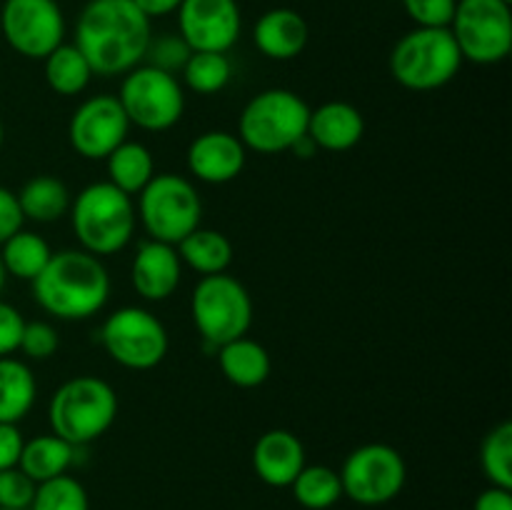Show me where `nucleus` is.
<instances>
[{
  "label": "nucleus",
  "mask_w": 512,
  "mask_h": 510,
  "mask_svg": "<svg viewBox=\"0 0 512 510\" xmlns=\"http://www.w3.org/2000/svg\"><path fill=\"white\" fill-rule=\"evenodd\" d=\"M18 205L25 220L33 223H55L70 213V190L55 175H35L20 188Z\"/></svg>",
  "instance_id": "22"
},
{
  "label": "nucleus",
  "mask_w": 512,
  "mask_h": 510,
  "mask_svg": "<svg viewBox=\"0 0 512 510\" xmlns=\"http://www.w3.org/2000/svg\"><path fill=\"white\" fill-rule=\"evenodd\" d=\"M5 278H8V273H5V268H3V260H0V293H3Z\"/></svg>",
  "instance_id": "43"
},
{
  "label": "nucleus",
  "mask_w": 512,
  "mask_h": 510,
  "mask_svg": "<svg viewBox=\"0 0 512 510\" xmlns=\"http://www.w3.org/2000/svg\"><path fill=\"white\" fill-rule=\"evenodd\" d=\"M180 278H183V260L175 245L160 243V240L140 243L133 268H130V283L140 298L150 303H163L178 290Z\"/></svg>",
  "instance_id": "17"
},
{
  "label": "nucleus",
  "mask_w": 512,
  "mask_h": 510,
  "mask_svg": "<svg viewBox=\"0 0 512 510\" xmlns=\"http://www.w3.org/2000/svg\"><path fill=\"white\" fill-rule=\"evenodd\" d=\"M130 120L115 95H93L75 108L68 138L75 153L85 160H105L128 140Z\"/></svg>",
  "instance_id": "14"
},
{
  "label": "nucleus",
  "mask_w": 512,
  "mask_h": 510,
  "mask_svg": "<svg viewBox=\"0 0 512 510\" xmlns=\"http://www.w3.org/2000/svg\"><path fill=\"white\" fill-rule=\"evenodd\" d=\"M108 165V183L123 190L125 195H138L155 175V160L148 145L138 140H125L105 158Z\"/></svg>",
  "instance_id": "26"
},
{
  "label": "nucleus",
  "mask_w": 512,
  "mask_h": 510,
  "mask_svg": "<svg viewBox=\"0 0 512 510\" xmlns=\"http://www.w3.org/2000/svg\"><path fill=\"white\" fill-rule=\"evenodd\" d=\"M23 213H20L18 195L0 185V245L23 228Z\"/></svg>",
  "instance_id": "38"
},
{
  "label": "nucleus",
  "mask_w": 512,
  "mask_h": 510,
  "mask_svg": "<svg viewBox=\"0 0 512 510\" xmlns=\"http://www.w3.org/2000/svg\"><path fill=\"white\" fill-rule=\"evenodd\" d=\"M45 83L53 93L70 98V95H80L93 80V70H90L85 55L75 48V43H63L43 60Z\"/></svg>",
  "instance_id": "28"
},
{
  "label": "nucleus",
  "mask_w": 512,
  "mask_h": 510,
  "mask_svg": "<svg viewBox=\"0 0 512 510\" xmlns=\"http://www.w3.org/2000/svg\"><path fill=\"white\" fill-rule=\"evenodd\" d=\"M175 250L180 260L200 275L225 273L233 263V243L228 235L213 228H195L175 245Z\"/></svg>",
  "instance_id": "25"
},
{
  "label": "nucleus",
  "mask_w": 512,
  "mask_h": 510,
  "mask_svg": "<svg viewBox=\"0 0 512 510\" xmlns=\"http://www.w3.org/2000/svg\"><path fill=\"white\" fill-rule=\"evenodd\" d=\"M178 33L193 53H228L243 33L238 0H183Z\"/></svg>",
  "instance_id": "15"
},
{
  "label": "nucleus",
  "mask_w": 512,
  "mask_h": 510,
  "mask_svg": "<svg viewBox=\"0 0 512 510\" xmlns=\"http://www.w3.org/2000/svg\"><path fill=\"white\" fill-rule=\"evenodd\" d=\"M463 60L475 65L503 63L512 50V10L508 0H458L453 23Z\"/></svg>",
  "instance_id": "10"
},
{
  "label": "nucleus",
  "mask_w": 512,
  "mask_h": 510,
  "mask_svg": "<svg viewBox=\"0 0 512 510\" xmlns=\"http://www.w3.org/2000/svg\"><path fill=\"white\" fill-rule=\"evenodd\" d=\"M450 28H413L395 43L390 70L403 88L428 93L448 85L463 68Z\"/></svg>",
  "instance_id": "6"
},
{
  "label": "nucleus",
  "mask_w": 512,
  "mask_h": 510,
  "mask_svg": "<svg viewBox=\"0 0 512 510\" xmlns=\"http://www.w3.org/2000/svg\"><path fill=\"white\" fill-rule=\"evenodd\" d=\"M50 258H53L50 243L43 235L33 233V230L20 228L18 233L10 235L0 245V260H3L5 273L18 280H28V283H33L43 273Z\"/></svg>",
  "instance_id": "27"
},
{
  "label": "nucleus",
  "mask_w": 512,
  "mask_h": 510,
  "mask_svg": "<svg viewBox=\"0 0 512 510\" xmlns=\"http://www.w3.org/2000/svg\"><path fill=\"white\" fill-rule=\"evenodd\" d=\"M308 135L318 150L330 153H345L353 150L365 135V118L353 103L345 100H330L310 110Z\"/></svg>",
  "instance_id": "20"
},
{
  "label": "nucleus",
  "mask_w": 512,
  "mask_h": 510,
  "mask_svg": "<svg viewBox=\"0 0 512 510\" xmlns=\"http://www.w3.org/2000/svg\"><path fill=\"white\" fill-rule=\"evenodd\" d=\"M408 478L405 460L393 445L368 443L355 448L345 458L343 470H340V483H343V495H348L353 503L385 505L400 495Z\"/></svg>",
  "instance_id": "12"
},
{
  "label": "nucleus",
  "mask_w": 512,
  "mask_h": 510,
  "mask_svg": "<svg viewBox=\"0 0 512 510\" xmlns=\"http://www.w3.org/2000/svg\"><path fill=\"white\" fill-rule=\"evenodd\" d=\"M190 55H193V50L180 38V33H163L150 38L143 63L150 65V68L163 70V73L175 75L185 68Z\"/></svg>",
  "instance_id": "33"
},
{
  "label": "nucleus",
  "mask_w": 512,
  "mask_h": 510,
  "mask_svg": "<svg viewBox=\"0 0 512 510\" xmlns=\"http://www.w3.org/2000/svg\"><path fill=\"white\" fill-rule=\"evenodd\" d=\"M38 485L15 465V468L0 470V508L28 510Z\"/></svg>",
  "instance_id": "36"
},
{
  "label": "nucleus",
  "mask_w": 512,
  "mask_h": 510,
  "mask_svg": "<svg viewBox=\"0 0 512 510\" xmlns=\"http://www.w3.org/2000/svg\"><path fill=\"white\" fill-rule=\"evenodd\" d=\"M305 468V448L290 430L273 428L253 445V470L270 488H290Z\"/></svg>",
  "instance_id": "18"
},
{
  "label": "nucleus",
  "mask_w": 512,
  "mask_h": 510,
  "mask_svg": "<svg viewBox=\"0 0 512 510\" xmlns=\"http://www.w3.org/2000/svg\"><path fill=\"white\" fill-rule=\"evenodd\" d=\"M253 40L268 60H293L308 48V20L293 8H270L255 23Z\"/></svg>",
  "instance_id": "19"
},
{
  "label": "nucleus",
  "mask_w": 512,
  "mask_h": 510,
  "mask_svg": "<svg viewBox=\"0 0 512 510\" xmlns=\"http://www.w3.org/2000/svg\"><path fill=\"white\" fill-rule=\"evenodd\" d=\"M290 153L298 155V158H303V160H305V158H313V155L318 153V145H315L313 140H310V135L305 133L303 138H300L298 143H295L293 148H290Z\"/></svg>",
  "instance_id": "42"
},
{
  "label": "nucleus",
  "mask_w": 512,
  "mask_h": 510,
  "mask_svg": "<svg viewBox=\"0 0 512 510\" xmlns=\"http://www.w3.org/2000/svg\"><path fill=\"white\" fill-rule=\"evenodd\" d=\"M473 510H512V490L490 485L478 495Z\"/></svg>",
  "instance_id": "40"
},
{
  "label": "nucleus",
  "mask_w": 512,
  "mask_h": 510,
  "mask_svg": "<svg viewBox=\"0 0 512 510\" xmlns=\"http://www.w3.org/2000/svg\"><path fill=\"white\" fill-rule=\"evenodd\" d=\"M25 318L20 315L18 308L0 300V358L13 355L20 345V335H23Z\"/></svg>",
  "instance_id": "37"
},
{
  "label": "nucleus",
  "mask_w": 512,
  "mask_h": 510,
  "mask_svg": "<svg viewBox=\"0 0 512 510\" xmlns=\"http://www.w3.org/2000/svg\"><path fill=\"white\" fill-rule=\"evenodd\" d=\"M135 5L140 8V13L145 15V18H165V15L170 13H178L180 3L183 0H133Z\"/></svg>",
  "instance_id": "41"
},
{
  "label": "nucleus",
  "mask_w": 512,
  "mask_h": 510,
  "mask_svg": "<svg viewBox=\"0 0 512 510\" xmlns=\"http://www.w3.org/2000/svg\"><path fill=\"white\" fill-rule=\"evenodd\" d=\"M70 223L85 253L103 258L115 255L133 240L135 205L130 195L108 180L90 183L70 203Z\"/></svg>",
  "instance_id": "3"
},
{
  "label": "nucleus",
  "mask_w": 512,
  "mask_h": 510,
  "mask_svg": "<svg viewBox=\"0 0 512 510\" xmlns=\"http://www.w3.org/2000/svg\"><path fill=\"white\" fill-rule=\"evenodd\" d=\"M183 73L185 85L198 95H215L230 83L233 78V63L228 53H205L198 50L188 58Z\"/></svg>",
  "instance_id": "30"
},
{
  "label": "nucleus",
  "mask_w": 512,
  "mask_h": 510,
  "mask_svg": "<svg viewBox=\"0 0 512 510\" xmlns=\"http://www.w3.org/2000/svg\"><path fill=\"white\" fill-rule=\"evenodd\" d=\"M310 105L288 88H268L245 103L238 138L260 155L285 153L308 133Z\"/></svg>",
  "instance_id": "5"
},
{
  "label": "nucleus",
  "mask_w": 512,
  "mask_h": 510,
  "mask_svg": "<svg viewBox=\"0 0 512 510\" xmlns=\"http://www.w3.org/2000/svg\"><path fill=\"white\" fill-rule=\"evenodd\" d=\"M58 330L45 320H25L23 335H20L18 350L30 360H48L58 353Z\"/></svg>",
  "instance_id": "34"
},
{
  "label": "nucleus",
  "mask_w": 512,
  "mask_h": 510,
  "mask_svg": "<svg viewBox=\"0 0 512 510\" xmlns=\"http://www.w3.org/2000/svg\"><path fill=\"white\" fill-rule=\"evenodd\" d=\"M100 343L115 363L128 370L158 368L170 348L165 325L138 305L113 310L100 328Z\"/></svg>",
  "instance_id": "11"
},
{
  "label": "nucleus",
  "mask_w": 512,
  "mask_h": 510,
  "mask_svg": "<svg viewBox=\"0 0 512 510\" xmlns=\"http://www.w3.org/2000/svg\"><path fill=\"white\" fill-rule=\"evenodd\" d=\"M3 140H5V125L3 120H0V148H3Z\"/></svg>",
  "instance_id": "44"
},
{
  "label": "nucleus",
  "mask_w": 512,
  "mask_h": 510,
  "mask_svg": "<svg viewBox=\"0 0 512 510\" xmlns=\"http://www.w3.org/2000/svg\"><path fill=\"white\" fill-rule=\"evenodd\" d=\"M135 215L148 230L150 240L178 245L185 235L200 228L203 200L188 178L175 173H160L153 175V180L138 193Z\"/></svg>",
  "instance_id": "7"
},
{
  "label": "nucleus",
  "mask_w": 512,
  "mask_h": 510,
  "mask_svg": "<svg viewBox=\"0 0 512 510\" xmlns=\"http://www.w3.org/2000/svg\"><path fill=\"white\" fill-rule=\"evenodd\" d=\"M508 3H512V0H508Z\"/></svg>",
  "instance_id": "46"
},
{
  "label": "nucleus",
  "mask_w": 512,
  "mask_h": 510,
  "mask_svg": "<svg viewBox=\"0 0 512 510\" xmlns=\"http://www.w3.org/2000/svg\"><path fill=\"white\" fill-rule=\"evenodd\" d=\"M118 103L130 125L163 133L180 123L185 113V93L178 78L140 63L123 75Z\"/></svg>",
  "instance_id": "9"
},
{
  "label": "nucleus",
  "mask_w": 512,
  "mask_h": 510,
  "mask_svg": "<svg viewBox=\"0 0 512 510\" xmlns=\"http://www.w3.org/2000/svg\"><path fill=\"white\" fill-rule=\"evenodd\" d=\"M245 145L228 130L200 133L188 148V170L193 178L208 185H225L238 178L245 168Z\"/></svg>",
  "instance_id": "16"
},
{
  "label": "nucleus",
  "mask_w": 512,
  "mask_h": 510,
  "mask_svg": "<svg viewBox=\"0 0 512 510\" xmlns=\"http://www.w3.org/2000/svg\"><path fill=\"white\" fill-rule=\"evenodd\" d=\"M295 500L308 510H328L343 498V483L338 470L328 465H305L290 483Z\"/></svg>",
  "instance_id": "29"
},
{
  "label": "nucleus",
  "mask_w": 512,
  "mask_h": 510,
  "mask_svg": "<svg viewBox=\"0 0 512 510\" xmlns=\"http://www.w3.org/2000/svg\"><path fill=\"white\" fill-rule=\"evenodd\" d=\"M23 433L15 423H0V470L15 468L23 453Z\"/></svg>",
  "instance_id": "39"
},
{
  "label": "nucleus",
  "mask_w": 512,
  "mask_h": 510,
  "mask_svg": "<svg viewBox=\"0 0 512 510\" xmlns=\"http://www.w3.org/2000/svg\"><path fill=\"white\" fill-rule=\"evenodd\" d=\"M38 385L28 363L5 355L0 358V423L18 425L33 410Z\"/></svg>",
  "instance_id": "23"
},
{
  "label": "nucleus",
  "mask_w": 512,
  "mask_h": 510,
  "mask_svg": "<svg viewBox=\"0 0 512 510\" xmlns=\"http://www.w3.org/2000/svg\"><path fill=\"white\" fill-rule=\"evenodd\" d=\"M480 465L490 485L512 490V425L508 420L495 425L485 435L483 448H480Z\"/></svg>",
  "instance_id": "31"
},
{
  "label": "nucleus",
  "mask_w": 512,
  "mask_h": 510,
  "mask_svg": "<svg viewBox=\"0 0 512 510\" xmlns=\"http://www.w3.org/2000/svg\"><path fill=\"white\" fill-rule=\"evenodd\" d=\"M153 38V20L133 0H88L75 23V48L93 75L113 78L143 63Z\"/></svg>",
  "instance_id": "1"
},
{
  "label": "nucleus",
  "mask_w": 512,
  "mask_h": 510,
  "mask_svg": "<svg viewBox=\"0 0 512 510\" xmlns=\"http://www.w3.org/2000/svg\"><path fill=\"white\" fill-rule=\"evenodd\" d=\"M33 295L53 318L88 320L108 303L110 275L95 255L85 250H60L33 280Z\"/></svg>",
  "instance_id": "2"
},
{
  "label": "nucleus",
  "mask_w": 512,
  "mask_h": 510,
  "mask_svg": "<svg viewBox=\"0 0 512 510\" xmlns=\"http://www.w3.org/2000/svg\"><path fill=\"white\" fill-rule=\"evenodd\" d=\"M458 0H403L415 28H450Z\"/></svg>",
  "instance_id": "35"
},
{
  "label": "nucleus",
  "mask_w": 512,
  "mask_h": 510,
  "mask_svg": "<svg viewBox=\"0 0 512 510\" xmlns=\"http://www.w3.org/2000/svg\"><path fill=\"white\" fill-rule=\"evenodd\" d=\"M28 510H90L88 490L73 475H58L38 483Z\"/></svg>",
  "instance_id": "32"
},
{
  "label": "nucleus",
  "mask_w": 512,
  "mask_h": 510,
  "mask_svg": "<svg viewBox=\"0 0 512 510\" xmlns=\"http://www.w3.org/2000/svg\"><path fill=\"white\" fill-rule=\"evenodd\" d=\"M218 363L225 380L233 383L235 388L245 390L263 385L270 378V370H273V360H270L268 350L258 340L248 338V335L220 345Z\"/></svg>",
  "instance_id": "21"
},
{
  "label": "nucleus",
  "mask_w": 512,
  "mask_h": 510,
  "mask_svg": "<svg viewBox=\"0 0 512 510\" xmlns=\"http://www.w3.org/2000/svg\"><path fill=\"white\" fill-rule=\"evenodd\" d=\"M0 33L23 58L45 60L65 43V15L58 0H5Z\"/></svg>",
  "instance_id": "13"
},
{
  "label": "nucleus",
  "mask_w": 512,
  "mask_h": 510,
  "mask_svg": "<svg viewBox=\"0 0 512 510\" xmlns=\"http://www.w3.org/2000/svg\"><path fill=\"white\" fill-rule=\"evenodd\" d=\"M118 418V393L95 375H78L60 385L50 398L48 423L53 435L80 448L103 438Z\"/></svg>",
  "instance_id": "4"
},
{
  "label": "nucleus",
  "mask_w": 512,
  "mask_h": 510,
  "mask_svg": "<svg viewBox=\"0 0 512 510\" xmlns=\"http://www.w3.org/2000/svg\"><path fill=\"white\" fill-rule=\"evenodd\" d=\"M75 460V445L58 435H38L33 440H25L23 453H20L18 468L33 480L35 485L53 480L58 475L68 473Z\"/></svg>",
  "instance_id": "24"
},
{
  "label": "nucleus",
  "mask_w": 512,
  "mask_h": 510,
  "mask_svg": "<svg viewBox=\"0 0 512 510\" xmlns=\"http://www.w3.org/2000/svg\"><path fill=\"white\" fill-rule=\"evenodd\" d=\"M0 510H15V508H0Z\"/></svg>",
  "instance_id": "45"
},
{
  "label": "nucleus",
  "mask_w": 512,
  "mask_h": 510,
  "mask_svg": "<svg viewBox=\"0 0 512 510\" xmlns=\"http://www.w3.org/2000/svg\"><path fill=\"white\" fill-rule=\"evenodd\" d=\"M190 313L205 343L220 348L248 335L253 325V300L233 275H203L190 298Z\"/></svg>",
  "instance_id": "8"
}]
</instances>
